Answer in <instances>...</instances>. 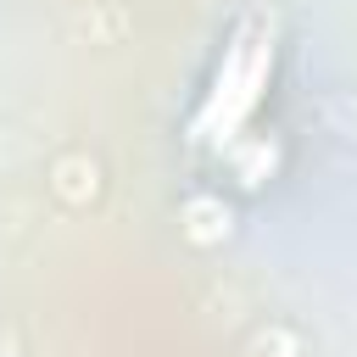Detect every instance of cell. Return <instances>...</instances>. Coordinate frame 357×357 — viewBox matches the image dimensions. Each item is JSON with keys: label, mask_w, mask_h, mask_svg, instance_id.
<instances>
[{"label": "cell", "mask_w": 357, "mask_h": 357, "mask_svg": "<svg viewBox=\"0 0 357 357\" xmlns=\"http://www.w3.org/2000/svg\"><path fill=\"white\" fill-rule=\"evenodd\" d=\"M284 134L268 123V128H257V134H245L240 145H229L218 162H206L212 173H218V184L223 190H234V195H245V201H257V195H268L273 190V178L284 173Z\"/></svg>", "instance_id": "7a4b0ae2"}, {"label": "cell", "mask_w": 357, "mask_h": 357, "mask_svg": "<svg viewBox=\"0 0 357 357\" xmlns=\"http://www.w3.org/2000/svg\"><path fill=\"white\" fill-rule=\"evenodd\" d=\"M279 73H284L279 17L268 6L234 11V22L223 28L190 112H184V128H178L184 151L195 162H218L245 134L268 128V112H273V95H279Z\"/></svg>", "instance_id": "6da1fadb"}]
</instances>
